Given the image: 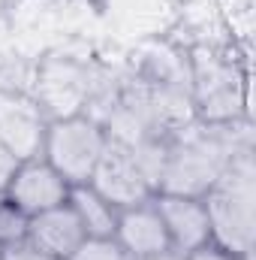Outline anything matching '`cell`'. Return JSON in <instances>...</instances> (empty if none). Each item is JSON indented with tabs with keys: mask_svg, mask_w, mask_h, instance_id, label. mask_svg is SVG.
<instances>
[{
	"mask_svg": "<svg viewBox=\"0 0 256 260\" xmlns=\"http://www.w3.org/2000/svg\"><path fill=\"white\" fill-rule=\"evenodd\" d=\"M66 260H130L115 236H84Z\"/></svg>",
	"mask_w": 256,
	"mask_h": 260,
	"instance_id": "cell-11",
	"label": "cell"
},
{
	"mask_svg": "<svg viewBox=\"0 0 256 260\" xmlns=\"http://www.w3.org/2000/svg\"><path fill=\"white\" fill-rule=\"evenodd\" d=\"M49 115L36 97L21 91H0V139L21 157H39Z\"/></svg>",
	"mask_w": 256,
	"mask_h": 260,
	"instance_id": "cell-4",
	"label": "cell"
},
{
	"mask_svg": "<svg viewBox=\"0 0 256 260\" xmlns=\"http://www.w3.org/2000/svg\"><path fill=\"white\" fill-rule=\"evenodd\" d=\"M6 194L18 203V209L33 218L39 212H49L55 206H64L69 197V182L42 157H27L18 164Z\"/></svg>",
	"mask_w": 256,
	"mask_h": 260,
	"instance_id": "cell-5",
	"label": "cell"
},
{
	"mask_svg": "<svg viewBox=\"0 0 256 260\" xmlns=\"http://www.w3.org/2000/svg\"><path fill=\"white\" fill-rule=\"evenodd\" d=\"M139 260H187V254H181L175 248H166V251H157V254H148V257H139Z\"/></svg>",
	"mask_w": 256,
	"mask_h": 260,
	"instance_id": "cell-15",
	"label": "cell"
},
{
	"mask_svg": "<svg viewBox=\"0 0 256 260\" xmlns=\"http://www.w3.org/2000/svg\"><path fill=\"white\" fill-rule=\"evenodd\" d=\"M0 260H52V257H46V254L24 236V239H15V242L3 245V257Z\"/></svg>",
	"mask_w": 256,
	"mask_h": 260,
	"instance_id": "cell-12",
	"label": "cell"
},
{
	"mask_svg": "<svg viewBox=\"0 0 256 260\" xmlns=\"http://www.w3.org/2000/svg\"><path fill=\"white\" fill-rule=\"evenodd\" d=\"M27 239L52 260H66L78 242L84 239V230L69 206H55L49 212H39L27 221Z\"/></svg>",
	"mask_w": 256,
	"mask_h": 260,
	"instance_id": "cell-8",
	"label": "cell"
},
{
	"mask_svg": "<svg viewBox=\"0 0 256 260\" xmlns=\"http://www.w3.org/2000/svg\"><path fill=\"white\" fill-rule=\"evenodd\" d=\"M154 206L163 218L169 248L190 254L211 242V221L202 197L190 194H154Z\"/></svg>",
	"mask_w": 256,
	"mask_h": 260,
	"instance_id": "cell-6",
	"label": "cell"
},
{
	"mask_svg": "<svg viewBox=\"0 0 256 260\" xmlns=\"http://www.w3.org/2000/svg\"><path fill=\"white\" fill-rule=\"evenodd\" d=\"M202 200L211 221V242L232 254L253 251V148L238 151Z\"/></svg>",
	"mask_w": 256,
	"mask_h": 260,
	"instance_id": "cell-1",
	"label": "cell"
},
{
	"mask_svg": "<svg viewBox=\"0 0 256 260\" xmlns=\"http://www.w3.org/2000/svg\"><path fill=\"white\" fill-rule=\"evenodd\" d=\"M0 257H3V245H0Z\"/></svg>",
	"mask_w": 256,
	"mask_h": 260,
	"instance_id": "cell-16",
	"label": "cell"
},
{
	"mask_svg": "<svg viewBox=\"0 0 256 260\" xmlns=\"http://www.w3.org/2000/svg\"><path fill=\"white\" fill-rule=\"evenodd\" d=\"M115 242L127 251L130 260L148 257V254H157V251L169 248V236H166L163 218L154 206V197L118 212Z\"/></svg>",
	"mask_w": 256,
	"mask_h": 260,
	"instance_id": "cell-7",
	"label": "cell"
},
{
	"mask_svg": "<svg viewBox=\"0 0 256 260\" xmlns=\"http://www.w3.org/2000/svg\"><path fill=\"white\" fill-rule=\"evenodd\" d=\"M18 164H21V157L0 139V191H6L9 188V182H12V176H15V170H18Z\"/></svg>",
	"mask_w": 256,
	"mask_h": 260,
	"instance_id": "cell-13",
	"label": "cell"
},
{
	"mask_svg": "<svg viewBox=\"0 0 256 260\" xmlns=\"http://www.w3.org/2000/svg\"><path fill=\"white\" fill-rule=\"evenodd\" d=\"M66 206L75 212L84 236H115V224H118V206H112L103 194H97L91 185H72Z\"/></svg>",
	"mask_w": 256,
	"mask_h": 260,
	"instance_id": "cell-9",
	"label": "cell"
},
{
	"mask_svg": "<svg viewBox=\"0 0 256 260\" xmlns=\"http://www.w3.org/2000/svg\"><path fill=\"white\" fill-rule=\"evenodd\" d=\"M106 145H109V133L103 121H97L91 112H72V115L49 118L39 157L49 160L72 188L91 182Z\"/></svg>",
	"mask_w": 256,
	"mask_h": 260,
	"instance_id": "cell-2",
	"label": "cell"
},
{
	"mask_svg": "<svg viewBox=\"0 0 256 260\" xmlns=\"http://www.w3.org/2000/svg\"><path fill=\"white\" fill-rule=\"evenodd\" d=\"M187 260H241V254H232V251H226V248H220V245L208 242V245H202V248L190 251Z\"/></svg>",
	"mask_w": 256,
	"mask_h": 260,
	"instance_id": "cell-14",
	"label": "cell"
},
{
	"mask_svg": "<svg viewBox=\"0 0 256 260\" xmlns=\"http://www.w3.org/2000/svg\"><path fill=\"white\" fill-rule=\"evenodd\" d=\"M27 215L18 209V203L6 191H0V245H9L15 239L27 236Z\"/></svg>",
	"mask_w": 256,
	"mask_h": 260,
	"instance_id": "cell-10",
	"label": "cell"
},
{
	"mask_svg": "<svg viewBox=\"0 0 256 260\" xmlns=\"http://www.w3.org/2000/svg\"><path fill=\"white\" fill-rule=\"evenodd\" d=\"M88 185L118 209L145 203V200H151L157 194L154 185L148 182V176L142 173L139 160L133 157V151L121 142H112V139H109V145H106V151H103V157H100Z\"/></svg>",
	"mask_w": 256,
	"mask_h": 260,
	"instance_id": "cell-3",
	"label": "cell"
}]
</instances>
